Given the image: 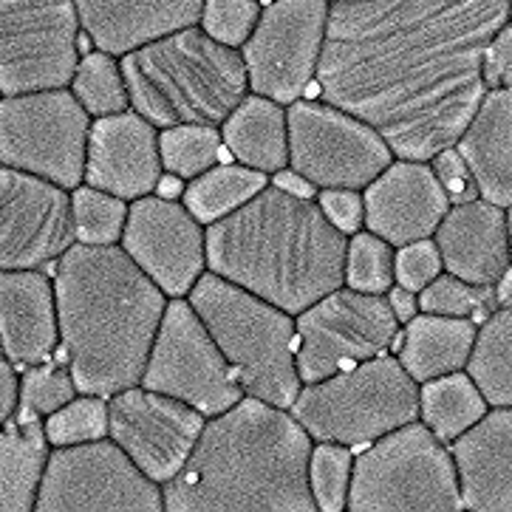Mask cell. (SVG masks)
I'll use <instances>...</instances> for the list:
<instances>
[{
	"label": "cell",
	"instance_id": "obj_5",
	"mask_svg": "<svg viewBox=\"0 0 512 512\" xmlns=\"http://www.w3.org/2000/svg\"><path fill=\"white\" fill-rule=\"evenodd\" d=\"M119 63L131 108L159 131L176 125L221 128L249 94L241 49L218 43L201 26L153 40Z\"/></svg>",
	"mask_w": 512,
	"mask_h": 512
},
{
	"label": "cell",
	"instance_id": "obj_11",
	"mask_svg": "<svg viewBox=\"0 0 512 512\" xmlns=\"http://www.w3.org/2000/svg\"><path fill=\"white\" fill-rule=\"evenodd\" d=\"M162 484L145 476L111 436L51 447L37 512H162Z\"/></svg>",
	"mask_w": 512,
	"mask_h": 512
},
{
	"label": "cell",
	"instance_id": "obj_10",
	"mask_svg": "<svg viewBox=\"0 0 512 512\" xmlns=\"http://www.w3.org/2000/svg\"><path fill=\"white\" fill-rule=\"evenodd\" d=\"M80 32L74 0H0V97L68 88Z\"/></svg>",
	"mask_w": 512,
	"mask_h": 512
},
{
	"label": "cell",
	"instance_id": "obj_43",
	"mask_svg": "<svg viewBox=\"0 0 512 512\" xmlns=\"http://www.w3.org/2000/svg\"><path fill=\"white\" fill-rule=\"evenodd\" d=\"M430 165L436 170L439 182L445 187V193L450 196V204H462V201L479 199V184L473 179L470 167L464 162V156L459 148H447L442 153H436L430 159Z\"/></svg>",
	"mask_w": 512,
	"mask_h": 512
},
{
	"label": "cell",
	"instance_id": "obj_23",
	"mask_svg": "<svg viewBox=\"0 0 512 512\" xmlns=\"http://www.w3.org/2000/svg\"><path fill=\"white\" fill-rule=\"evenodd\" d=\"M91 46L125 57L167 34L199 26L204 0H74Z\"/></svg>",
	"mask_w": 512,
	"mask_h": 512
},
{
	"label": "cell",
	"instance_id": "obj_14",
	"mask_svg": "<svg viewBox=\"0 0 512 512\" xmlns=\"http://www.w3.org/2000/svg\"><path fill=\"white\" fill-rule=\"evenodd\" d=\"M331 0H269L241 46L249 91L292 105L317 83Z\"/></svg>",
	"mask_w": 512,
	"mask_h": 512
},
{
	"label": "cell",
	"instance_id": "obj_41",
	"mask_svg": "<svg viewBox=\"0 0 512 512\" xmlns=\"http://www.w3.org/2000/svg\"><path fill=\"white\" fill-rule=\"evenodd\" d=\"M445 272L442 255L433 238L425 241H413L405 247H397V283L411 289V292H422L428 283H433Z\"/></svg>",
	"mask_w": 512,
	"mask_h": 512
},
{
	"label": "cell",
	"instance_id": "obj_46",
	"mask_svg": "<svg viewBox=\"0 0 512 512\" xmlns=\"http://www.w3.org/2000/svg\"><path fill=\"white\" fill-rule=\"evenodd\" d=\"M388 303H391V309L397 314V320L405 326V323H411L416 314L422 312L419 309V292H411V289H405V286H399L394 283L391 289H388Z\"/></svg>",
	"mask_w": 512,
	"mask_h": 512
},
{
	"label": "cell",
	"instance_id": "obj_49",
	"mask_svg": "<svg viewBox=\"0 0 512 512\" xmlns=\"http://www.w3.org/2000/svg\"><path fill=\"white\" fill-rule=\"evenodd\" d=\"M498 306H512V269L504 281L498 283Z\"/></svg>",
	"mask_w": 512,
	"mask_h": 512
},
{
	"label": "cell",
	"instance_id": "obj_30",
	"mask_svg": "<svg viewBox=\"0 0 512 512\" xmlns=\"http://www.w3.org/2000/svg\"><path fill=\"white\" fill-rule=\"evenodd\" d=\"M266 184H269L266 173H258L238 162H221L196 176L193 182H187L182 204L204 227H210L235 213L238 207H244L249 199H255Z\"/></svg>",
	"mask_w": 512,
	"mask_h": 512
},
{
	"label": "cell",
	"instance_id": "obj_18",
	"mask_svg": "<svg viewBox=\"0 0 512 512\" xmlns=\"http://www.w3.org/2000/svg\"><path fill=\"white\" fill-rule=\"evenodd\" d=\"M119 244L167 298H187L207 272V227L182 201L156 193L131 201Z\"/></svg>",
	"mask_w": 512,
	"mask_h": 512
},
{
	"label": "cell",
	"instance_id": "obj_31",
	"mask_svg": "<svg viewBox=\"0 0 512 512\" xmlns=\"http://www.w3.org/2000/svg\"><path fill=\"white\" fill-rule=\"evenodd\" d=\"M467 374L490 408H512V306H498L479 323Z\"/></svg>",
	"mask_w": 512,
	"mask_h": 512
},
{
	"label": "cell",
	"instance_id": "obj_9",
	"mask_svg": "<svg viewBox=\"0 0 512 512\" xmlns=\"http://www.w3.org/2000/svg\"><path fill=\"white\" fill-rule=\"evenodd\" d=\"M91 122L71 88L0 97V165L74 190L85 179Z\"/></svg>",
	"mask_w": 512,
	"mask_h": 512
},
{
	"label": "cell",
	"instance_id": "obj_7",
	"mask_svg": "<svg viewBox=\"0 0 512 512\" xmlns=\"http://www.w3.org/2000/svg\"><path fill=\"white\" fill-rule=\"evenodd\" d=\"M295 413L314 442L365 447L419 419V382L394 354L343 368L300 388Z\"/></svg>",
	"mask_w": 512,
	"mask_h": 512
},
{
	"label": "cell",
	"instance_id": "obj_1",
	"mask_svg": "<svg viewBox=\"0 0 512 512\" xmlns=\"http://www.w3.org/2000/svg\"><path fill=\"white\" fill-rule=\"evenodd\" d=\"M510 0H331L320 97L368 122L397 159L456 148L487 97L484 51Z\"/></svg>",
	"mask_w": 512,
	"mask_h": 512
},
{
	"label": "cell",
	"instance_id": "obj_12",
	"mask_svg": "<svg viewBox=\"0 0 512 512\" xmlns=\"http://www.w3.org/2000/svg\"><path fill=\"white\" fill-rule=\"evenodd\" d=\"M289 167L317 190H365L397 156L368 122L326 100H298L286 108Z\"/></svg>",
	"mask_w": 512,
	"mask_h": 512
},
{
	"label": "cell",
	"instance_id": "obj_35",
	"mask_svg": "<svg viewBox=\"0 0 512 512\" xmlns=\"http://www.w3.org/2000/svg\"><path fill=\"white\" fill-rule=\"evenodd\" d=\"M397 283V247L371 230L348 238L346 286L368 295H388Z\"/></svg>",
	"mask_w": 512,
	"mask_h": 512
},
{
	"label": "cell",
	"instance_id": "obj_17",
	"mask_svg": "<svg viewBox=\"0 0 512 512\" xmlns=\"http://www.w3.org/2000/svg\"><path fill=\"white\" fill-rule=\"evenodd\" d=\"M204 425L207 416L193 405L145 385L108 399V436L156 484H167L182 470Z\"/></svg>",
	"mask_w": 512,
	"mask_h": 512
},
{
	"label": "cell",
	"instance_id": "obj_29",
	"mask_svg": "<svg viewBox=\"0 0 512 512\" xmlns=\"http://www.w3.org/2000/svg\"><path fill=\"white\" fill-rule=\"evenodd\" d=\"M487 411H490V402L467 374V368L419 385V419L445 445H453Z\"/></svg>",
	"mask_w": 512,
	"mask_h": 512
},
{
	"label": "cell",
	"instance_id": "obj_37",
	"mask_svg": "<svg viewBox=\"0 0 512 512\" xmlns=\"http://www.w3.org/2000/svg\"><path fill=\"white\" fill-rule=\"evenodd\" d=\"M419 309L445 317H467L484 323L498 309V292L493 286H476L450 272H442L419 292Z\"/></svg>",
	"mask_w": 512,
	"mask_h": 512
},
{
	"label": "cell",
	"instance_id": "obj_26",
	"mask_svg": "<svg viewBox=\"0 0 512 512\" xmlns=\"http://www.w3.org/2000/svg\"><path fill=\"white\" fill-rule=\"evenodd\" d=\"M479 323L467 317L419 312L399 331V363L413 380L428 382L464 371L476 346Z\"/></svg>",
	"mask_w": 512,
	"mask_h": 512
},
{
	"label": "cell",
	"instance_id": "obj_44",
	"mask_svg": "<svg viewBox=\"0 0 512 512\" xmlns=\"http://www.w3.org/2000/svg\"><path fill=\"white\" fill-rule=\"evenodd\" d=\"M484 83L487 88H512V23L501 26L484 51Z\"/></svg>",
	"mask_w": 512,
	"mask_h": 512
},
{
	"label": "cell",
	"instance_id": "obj_21",
	"mask_svg": "<svg viewBox=\"0 0 512 512\" xmlns=\"http://www.w3.org/2000/svg\"><path fill=\"white\" fill-rule=\"evenodd\" d=\"M445 272L476 286H493L510 275L507 207L496 201L470 199L453 204L433 235Z\"/></svg>",
	"mask_w": 512,
	"mask_h": 512
},
{
	"label": "cell",
	"instance_id": "obj_50",
	"mask_svg": "<svg viewBox=\"0 0 512 512\" xmlns=\"http://www.w3.org/2000/svg\"><path fill=\"white\" fill-rule=\"evenodd\" d=\"M507 238H510V258H512V207H507Z\"/></svg>",
	"mask_w": 512,
	"mask_h": 512
},
{
	"label": "cell",
	"instance_id": "obj_20",
	"mask_svg": "<svg viewBox=\"0 0 512 512\" xmlns=\"http://www.w3.org/2000/svg\"><path fill=\"white\" fill-rule=\"evenodd\" d=\"M162 173L159 128L145 116L131 108L114 116H97L91 122L83 184L136 201L156 193Z\"/></svg>",
	"mask_w": 512,
	"mask_h": 512
},
{
	"label": "cell",
	"instance_id": "obj_27",
	"mask_svg": "<svg viewBox=\"0 0 512 512\" xmlns=\"http://www.w3.org/2000/svg\"><path fill=\"white\" fill-rule=\"evenodd\" d=\"M49 456L43 416L17 411L0 428V512L37 510Z\"/></svg>",
	"mask_w": 512,
	"mask_h": 512
},
{
	"label": "cell",
	"instance_id": "obj_36",
	"mask_svg": "<svg viewBox=\"0 0 512 512\" xmlns=\"http://www.w3.org/2000/svg\"><path fill=\"white\" fill-rule=\"evenodd\" d=\"M351 473H354L351 447L314 442L312 459H309V490H312L317 512L348 510Z\"/></svg>",
	"mask_w": 512,
	"mask_h": 512
},
{
	"label": "cell",
	"instance_id": "obj_22",
	"mask_svg": "<svg viewBox=\"0 0 512 512\" xmlns=\"http://www.w3.org/2000/svg\"><path fill=\"white\" fill-rule=\"evenodd\" d=\"M0 348L15 368L51 360L60 348L54 278L43 269H0Z\"/></svg>",
	"mask_w": 512,
	"mask_h": 512
},
{
	"label": "cell",
	"instance_id": "obj_48",
	"mask_svg": "<svg viewBox=\"0 0 512 512\" xmlns=\"http://www.w3.org/2000/svg\"><path fill=\"white\" fill-rule=\"evenodd\" d=\"M184 187H187V182H184V179L173 176V173H162V179H159V184H156V196H162V199L182 201Z\"/></svg>",
	"mask_w": 512,
	"mask_h": 512
},
{
	"label": "cell",
	"instance_id": "obj_38",
	"mask_svg": "<svg viewBox=\"0 0 512 512\" xmlns=\"http://www.w3.org/2000/svg\"><path fill=\"white\" fill-rule=\"evenodd\" d=\"M51 447L83 445L108 436V399L77 394L60 411L43 419Z\"/></svg>",
	"mask_w": 512,
	"mask_h": 512
},
{
	"label": "cell",
	"instance_id": "obj_15",
	"mask_svg": "<svg viewBox=\"0 0 512 512\" xmlns=\"http://www.w3.org/2000/svg\"><path fill=\"white\" fill-rule=\"evenodd\" d=\"M295 326L303 385L385 354L402 329L385 295H368L348 286L295 314Z\"/></svg>",
	"mask_w": 512,
	"mask_h": 512
},
{
	"label": "cell",
	"instance_id": "obj_45",
	"mask_svg": "<svg viewBox=\"0 0 512 512\" xmlns=\"http://www.w3.org/2000/svg\"><path fill=\"white\" fill-rule=\"evenodd\" d=\"M20 411V377L15 365L0 357V428Z\"/></svg>",
	"mask_w": 512,
	"mask_h": 512
},
{
	"label": "cell",
	"instance_id": "obj_47",
	"mask_svg": "<svg viewBox=\"0 0 512 512\" xmlns=\"http://www.w3.org/2000/svg\"><path fill=\"white\" fill-rule=\"evenodd\" d=\"M269 184L281 187V190L292 193V196H300V199H317V187L306 176H300L298 170H292V167H283L278 173H272V182Z\"/></svg>",
	"mask_w": 512,
	"mask_h": 512
},
{
	"label": "cell",
	"instance_id": "obj_2",
	"mask_svg": "<svg viewBox=\"0 0 512 512\" xmlns=\"http://www.w3.org/2000/svg\"><path fill=\"white\" fill-rule=\"evenodd\" d=\"M314 439L289 408L244 397L210 416L190 459L162 484L167 512H317Z\"/></svg>",
	"mask_w": 512,
	"mask_h": 512
},
{
	"label": "cell",
	"instance_id": "obj_51",
	"mask_svg": "<svg viewBox=\"0 0 512 512\" xmlns=\"http://www.w3.org/2000/svg\"><path fill=\"white\" fill-rule=\"evenodd\" d=\"M510 23H512V0H510Z\"/></svg>",
	"mask_w": 512,
	"mask_h": 512
},
{
	"label": "cell",
	"instance_id": "obj_33",
	"mask_svg": "<svg viewBox=\"0 0 512 512\" xmlns=\"http://www.w3.org/2000/svg\"><path fill=\"white\" fill-rule=\"evenodd\" d=\"M224 150L221 128L213 125H176L159 131L162 167L184 182H193L210 167L221 165Z\"/></svg>",
	"mask_w": 512,
	"mask_h": 512
},
{
	"label": "cell",
	"instance_id": "obj_52",
	"mask_svg": "<svg viewBox=\"0 0 512 512\" xmlns=\"http://www.w3.org/2000/svg\"><path fill=\"white\" fill-rule=\"evenodd\" d=\"M0 357H3V348H0Z\"/></svg>",
	"mask_w": 512,
	"mask_h": 512
},
{
	"label": "cell",
	"instance_id": "obj_28",
	"mask_svg": "<svg viewBox=\"0 0 512 512\" xmlns=\"http://www.w3.org/2000/svg\"><path fill=\"white\" fill-rule=\"evenodd\" d=\"M224 148L238 165L258 173H278L289 167V119L286 105L247 94L221 125Z\"/></svg>",
	"mask_w": 512,
	"mask_h": 512
},
{
	"label": "cell",
	"instance_id": "obj_25",
	"mask_svg": "<svg viewBox=\"0 0 512 512\" xmlns=\"http://www.w3.org/2000/svg\"><path fill=\"white\" fill-rule=\"evenodd\" d=\"M456 148L479 184L481 196L512 207V88L487 91Z\"/></svg>",
	"mask_w": 512,
	"mask_h": 512
},
{
	"label": "cell",
	"instance_id": "obj_8",
	"mask_svg": "<svg viewBox=\"0 0 512 512\" xmlns=\"http://www.w3.org/2000/svg\"><path fill=\"white\" fill-rule=\"evenodd\" d=\"M456 459L433 430L413 419L354 456L348 512H459Z\"/></svg>",
	"mask_w": 512,
	"mask_h": 512
},
{
	"label": "cell",
	"instance_id": "obj_4",
	"mask_svg": "<svg viewBox=\"0 0 512 512\" xmlns=\"http://www.w3.org/2000/svg\"><path fill=\"white\" fill-rule=\"evenodd\" d=\"M346 252L317 199L275 184L207 227V269L289 314L346 286Z\"/></svg>",
	"mask_w": 512,
	"mask_h": 512
},
{
	"label": "cell",
	"instance_id": "obj_53",
	"mask_svg": "<svg viewBox=\"0 0 512 512\" xmlns=\"http://www.w3.org/2000/svg\"><path fill=\"white\" fill-rule=\"evenodd\" d=\"M261 3H269V0H261Z\"/></svg>",
	"mask_w": 512,
	"mask_h": 512
},
{
	"label": "cell",
	"instance_id": "obj_16",
	"mask_svg": "<svg viewBox=\"0 0 512 512\" xmlns=\"http://www.w3.org/2000/svg\"><path fill=\"white\" fill-rule=\"evenodd\" d=\"M74 244L71 190L0 165V269H46Z\"/></svg>",
	"mask_w": 512,
	"mask_h": 512
},
{
	"label": "cell",
	"instance_id": "obj_13",
	"mask_svg": "<svg viewBox=\"0 0 512 512\" xmlns=\"http://www.w3.org/2000/svg\"><path fill=\"white\" fill-rule=\"evenodd\" d=\"M142 385L193 405L207 419L244 397L227 357L187 298L167 300Z\"/></svg>",
	"mask_w": 512,
	"mask_h": 512
},
{
	"label": "cell",
	"instance_id": "obj_39",
	"mask_svg": "<svg viewBox=\"0 0 512 512\" xmlns=\"http://www.w3.org/2000/svg\"><path fill=\"white\" fill-rule=\"evenodd\" d=\"M77 382L66 363L60 360H43V363L29 365L20 374V411L34 413V416H51L77 397Z\"/></svg>",
	"mask_w": 512,
	"mask_h": 512
},
{
	"label": "cell",
	"instance_id": "obj_40",
	"mask_svg": "<svg viewBox=\"0 0 512 512\" xmlns=\"http://www.w3.org/2000/svg\"><path fill=\"white\" fill-rule=\"evenodd\" d=\"M261 9V0H204L199 26L218 43L241 49L255 32Z\"/></svg>",
	"mask_w": 512,
	"mask_h": 512
},
{
	"label": "cell",
	"instance_id": "obj_6",
	"mask_svg": "<svg viewBox=\"0 0 512 512\" xmlns=\"http://www.w3.org/2000/svg\"><path fill=\"white\" fill-rule=\"evenodd\" d=\"M187 300L227 357L244 394L292 408L303 388L295 314L224 281L210 269L190 289Z\"/></svg>",
	"mask_w": 512,
	"mask_h": 512
},
{
	"label": "cell",
	"instance_id": "obj_32",
	"mask_svg": "<svg viewBox=\"0 0 512 512\" xmlns=\"http://www.w3.org/2000/svg\"><path fill=\"white\" fill-rule=\"evenodd\" d=\"M71 91L94 119L131 111V94L125 85L122 63L108 51L97 49L80 57L74 80H71Z\"/></svg>",
	"mask_w": 512,
	"mask_h": 512
},
{
	"label": "cell",
	"instance_id": "obj_34",
	"mask_svg": "<svg viewBox=\"0 0 512 512\" xmlns=\"http://www.w3.org/2000/svg\"><path fill=\"white\" fill-rule=\"evenodd\" d=\"M128 210H131V201L119 199L114 193L97 190L91 184L74 187L71 213H74L77 244H91V247L119 244L128 224Z\"/></svg>",
	"mask_w": 512,
	"mask_h": 512
},
{
	"label": "cell",
	"instance_id": "obj_3",
	"mask_svg": "<svg viewBox=\"0 0 512 512\" xmlns=\"http://www.w3.org/2000/svg\"><path fill=\"white\" fill-rule=\"evenodd\" d=\"M60 351L77 391L111 399L142 385L167 295L122 249L74 244L54 264Z\"/></svg>",
	"mask_w": 512,
	"mask_h": 512
},
{
	"label": "cell",
	"instance_id": "obj_19",
	"mask_svg": "<svg viewBox=\"0 0 512 512\" xmlns=\"http://www.w3.org/2000/svg\"><path fill=\"white\" fill-rule=\"evenodd\" d=\"M365 230L394 247L433 238L453 207L430 162L394 159L363 190Z\"/></svg>",
	"mask_w": 512,
	"mask_h": 512
},
{
	"label": "cell",
	"instance_id": "obj_24",
	"mask_svg": "<svg viewBox=\"0 0 512 512\" xmlns=\"http://www.w3.org/2000/svg\"><path fill=\"white\" fill-rule=\"evenodd\" d=\"M450 453L470 512H512V408H490Z\"/></svg>",
	"mask_w": 512,
	"mask_h": 512
},
{
	"label": "cell",
	"instance_id": "obj_42",
	"mask_svg": "<svg viewBox=\"0 0 512 512\" xmlns=\"http://www.w3.org/2000/svg\"><path fill=\"white\" fill-rule=\"evenodd\" d=\"M317 204L323 207V213L340 232H346L348 238L365 230V199L360 190H348V187H329L317 193Z\"/></svg>",
	"mask_w": 512,
	"mask_h": 512
}]
</instances>
